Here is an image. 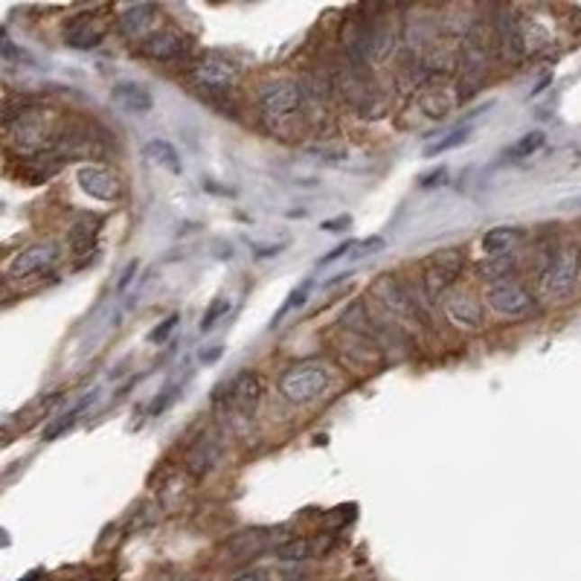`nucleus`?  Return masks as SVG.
<instances>
[{"instance_id":"cd10ccee","label":"nucleus","mask_w":581,"mask_h":581,"mask_svg":"<svg viewBox=\"0 0 581 581\" xmlns=\"http://www.w3.org/2000/svg\"><path fill=\"white\" fill-rule=\"evenodd\" d=\"M308 291H312V282H303V286H296V288H294V291L288 294L286 305H282V308H279V312H277V317H274V326H277V322H279L282 317H286V314L291 312V308H296V305H300V303H305Z\"/></svg>"},{"instance_id":"2f4dec72","label":"nucleus","mask_w":581,"mask_h":581,"mask_svg":"<svg viewBox=\"0 0 581 581\" xmlns=\"http://www.w3.org/2000/svg\"><path fill=\"white\" fill-rule=\"evenodd\" d=\"M445 180H448V169H442V166H439V169H433V172L419 177V186L422 189H436L439 184H445Z\"/></svg>"},{"instance_id":"4c0bfd02","label":"nucleus","mask_w":581,"mask_h":581,"mask_svg":"<svg viewBox=\"0 0 581 581\" xmlns=\"http://www.w3.org/2000/svg\"><path fill=\"white\" fill-rule=\"evenodd\" d=\"M38 578H41V573H32V576H27L23 581H38Z\"/></svg>"},{"instance_id":"4468645a","label":"nucleus","mask_w":581,"mask_h":581,"mask_svg":"<svg viewBox=\"0 0 581 581\" xmlns=\"http://www.w3.org/2000/svg\"><path fill=\"white\" fill-rule=\"evenodd\" d=\"M102 38H105V32H102V27H96L94 18H73L64 27V44L73 50H82V53L96 50L102 44Z\"/></svg>"},{"instance_id":"ddd939ff","label":"nucleus","mask_w":581,"mask_h":581,"mask_svg":"<svg viewBox=\"0 0 581 581\" xmlns=\"http://www.w3.org/2000/svg\"><path fill=\"white\" fill-rule=\"evenodd\" d=\"M442 308H445V317L454 322V326H459V329H480L483 308L471 294H450V296H445Z\"/></svg>"},{"instance_id":"0eeeda50","label":"nucleus","mask_w":581,"mask_h":581,"mask_svg":"<svg viewBox=\"0 0 581 581\" xmlns=\"http://www.w3.org/2000/svg\"><path fill=\"white\" fill-rule=\"evenodd\" d=\"M372 294H376L378 303H384V308L393 317H407V320H416L419 322V314H416V308H413V300H410V294H407L404 279H395L390 274H384L376 282V286H372Z\"/></svg>"},{"instance_id":"6ab92c4d","label":"nucleus","mask_w":581,"mask_h":581,"mask_svg":"<svg viewBox=\"0 0 581 581\" xmlns=\"http://www.w3.org/2000/svg\"><path fill=\"white\" fill-rule=\"evenodd\" d=\"M419 108L424 111V116H431V120H445L448 111L454 108V99H450L448 90H428V94H422L419 99Z\"/></svg>"},{"instance_id":"bb28decb","label":"nucleus","mask_w":581,"mask_h":581,"mask_svg":"<svg viewBox=\"0 0 581 581\" xmlns=\"http://www.w3.org/2000/svg\"><path fill=\"white\" fill-rule=\"evenodd\" d=\"M308 552H312V547H308V540L296 538V540H288V544H282V547L277 549V558H279V561H305Z\"/></svg>"},{"instance_id":"aec40b11","label":"nucleus","mask_w":581,"mask_h":581,"mask_svg":"<svg viewBox=\"0 0 581 581\" xmlns=\"http://www.w3.org/2000/svg\"><path fill=\"white\" fill-rule=\"evenodd\" d=\"M64 166V158L56 151V149H50L44 154H38V158L27 160V169H30V177L32 180H47V177H53L59 169Z\"/></svg>"},{"instance_id":"c85d7f7f","label":"nucleus","mask_w":581,"mask_h":581,"mask_svg":"<svg viewBox=\"0 0 581 581\" xmlns=\"http://www.w3.org/2000/svg\"><path fill=\"white\" fill-rule=\"evenodd\" d=\"M227 308H230V303L224 300V296H218V300H213V305L206 308V314H204V320H201V331L215 329V322L227 314Z\"/></svg>"},{"instance_id":"6e6552de","label":"nucleus","mask_w":581,"mask_h":581,"mask_svg":"<svg viewBox=\"0 0 581 581\" xmlns=\"http://www.w3.org/2000/svg\"><path fill=\"white\" fill-rule=\"evenodd\" d=\"M76 184H79L90 198L96 201H116L120 198V177H116L105 166L87 163L76 172Z\"/></svg>"},{"instance_id":"f257e3e1","label":"nucleus","mask_w":581,"mask_h":581,"mask_svg":"<svg viewBox=\"0 0 581 581\" xmlns=\"http://www.w3.org/2000/svg\"><path fill=\"white\" fill-rule=\"evenodd\" d=\"M578 279H581V244L578 241L558 244L552 250L549 262H544V270H540V294L549 303H564L576 294Z\"/></svg>"},{"instance_id":"c9c22d12","label":"nucleus","mask_w":581,"mask_h":581,"mask_svg":"<svg viewBox=\"0 0 581 581\" xmlns=\"http://www.w3.org/2000/svg\"><path fill=\"white\" fill-rule=\"evenodd\" d=\"M222 355H224V346H206L201 352V364H215Z\"/></svg>"},{"instance_id":"5701e85b","label":"nucleus","mask_w":581,"mask_h":581,"mask_svg":"<svg viewBox=\"0 0 581 581\" xmlns=\"http://www.w3.org/2000/svg\"><path fill=\"white\" fill-rule=\"evenodd\" d=\"M544 143H547L544 132H529V134H523L518 143L509 149V154H512V158H532L535 151L544 149Z\"/></svg>"},{"instance_id":"9b49d317","label":"nucleus","mask_w":581,"mask_h":581,"mask_svg":"<svg viewBox=\"0 0 581 581\" xmlns=\"http://www.w3.org/2000/svg\"><path fill=\"white\" fill-rule=\"evenodd\" d=\"M497 47L503 59L518 61L526 56V41H523V21L518 12H500L497 18Z\"/></svg>"},{"instance_id":"39448f33","label":"nucleus","mask_w":581,"mask_h":581,"mask_svg":"<svg viewBox=\"0 0 581 581\" xmlns=\"http://www.w3.org/2000/svg\"><path fill=\"white\" fill-rule=\"evenodd\" d=\"M462 268H465V253L457 250V248L439 250V253L431 256L428 262H424L419 282H422L424 294L431 296V303H436L439 296L454 286V282L459 279V274H462Z\"/></svg>"},{"instance_id":"c756f323","label":"nucleus","mask_w":581,"mask_h":581,"mask_svg":"<svg viewBox=\"0 0 581 581\" xmlns=\"http://www.w3.org/2000/svg\"><path fill=\"white\" fill-rule=\"evenodd\" d=\"M177 320H180L177 314H169V317H166V320L160 322V326H158V329H154V331L149 334V340H151V343H163V340H166V338H169V334L175 331Z\"/></svg>"},{"instance_id":"f704fd0d","label":"nucleus","mask_w":581,"mask_h":581,"mask_svg":"<svg viewBox=\"0 0 581 581\" xmlns=\"http://www.w3.org/2000/svg\"><path fill=\"white\" fill-rule=\"evenodd\" d=\"M137 268H140V262H128V265H125L120 282H116V291H125L128 286H132V279H134V274H137Z\"/></svg>"},{"instance_id":"412c9836","label":"nucleus","mask_w":581,"mask_h":581,"mask_svg":"<svg viewBox=\"0 0 581 581\" xmlns=\"http://www.w3.org/2000/svg\"><path fill=\"white\" fill-rule=\"evenodd\" d=\"M146 154H149L154 163L166 166V169L175 172V175L184 169V166H180L177 151H175V146L169 143V140H149V143H146Z\"/></svg>"},{"instance_id":"e433bc0d","label":"nucleus","mask_w":581,"mask_h":581,"mask_svg":"<svg viewBox=\"0 0 581 581\" xmlns=\"http://www.w3.org/2000/svg\"><path fill=\"white\" fill-rule=\"evenodd\" d=\"M232 581H268V576H265L262 570H244V573H239Z\"/></svg>"},{"instance_id":"1a4fd4ad","label":"nucleus","mask_w":581,"mask_h":581,"mask_svg":"<svg viewBox=\"0 0 581 581\" xmlns=\"http://www.w3.org/2000/svg\"><path fill=\"white\" fill-rule=\"evenodd\" d=\"M56 262V244L41 241V244H32V248L21 250L15 259L9 262L6 268V277L9 279H27L32 274H41L47 265Z\"/></svg>"},{"instance_id":"7c9ffc66","label":"nucleus","mask_w":581,"mask_h":581,"mask_svg":"<svg viewBox=\"0 0 581 581\" xmlns=\"http://www.w3.org/2000/svg\"><path fill=\"white\" fill-rule=\"evenodd\" d=\"M0 53H4V59H6V61H30V56L23 53L21 47L12 44V38H9V32H6V30H4V44H0Z\"/></svg>"},{"instance_id":"72a5a7b5","label":"nucleus","mask_w":581,"mask_h":581,"mask_svg":"<svg viewBox=\"0 0 581 581\" xmlns=\"http://www.w3.org/2000/svg\"><path fill=\"white\" fill-rule=\"evenodd\" d=\"M349 250H352V241H343V244H338V248H334V250H329L326 256H322L320 265H331V262H338L340 256H343V253H349Z\"/></svg>"},{"instance_id":"4be33fe9","label":"nucleus","mask_w":581,"mask_h":581,"mask_svg":"<svg viewBox=\"0 0 581 581\" xmlns=\"http://www.w3.org/2000/svg\"><path fill=\"white\" fill-rule=\"evenodd\" d=\"M514 268V256H488V259L480 265V277L492 286V282L509 279Z\"/></svg>"},{"instance_id":"473e14b6","label":"nucleus","mask_w":581,"mask_h":581,"mask_svg":"<svg viewBox=\"0 0 581 581\" xmlns=\"http://www.w3.org/2000/svg\"><path fill=\"white\" fill-rule=\"evenodd\" d=\"M312 154H317V158L329 160V163H340V160H346V151H343V149H312Z\"/></svg>"},{"instance_id":"a211bd4d","label":"nucleus","mask_w":581,"mask_h":581,"mask_svg":"<svg viewBox=\"0 0 581 581\" xmlns=\"http://www.w3.org/2000/svg\"><path fill=\"white\" fill-rule=\"evenodd\" d=\"M518 239H521V230L518 227H495V230H488L486 236H483V250L488 256L506 253Z\"/></svg>"},{"instance_id":"393cba45","label":"nucleus","mask_w":581,"mask_h":581,"mask_svg":"<svg viewBox=\"0 0 581 581\" xmlns=\"http://www.w3.org/2000/svg\"><path fill=\"white\" fill-rule=\"evenodd\" d=\"M94 398H96L94 393H87V395L82 398V402H79V404H76V407H73L70 413H64V416H61V419H59V422L53 424V428H50V431L44 433V439H47V442H50V439H56V436H61L64 431H68V428H70V424L76 422V416H79V413H82V410H85V407H87L90 402H94Z\"/></svg>"},{"instance_id":"58836bf2","label":"nucleus","mask_w":581,"mask_h":581,"mask_svg":"<svg viewBox=\"0 0 581 581\" xmlns=\"http://www.w3.org/2000/svg\"><path fill=\"white\" fill-rule=\"evenodd\" d=\"M85 581H96V578H85Z\"/></svg>"},{"instance_id":"a878e982","label":"nucleus","mask_w":581,"mask_h":581,"mask_svg":"<svg viewBox=\"0 0 581 581\" xmlns=\"http://www.w3.org/2000/svg\"><path fill=\"white\" fill-rule=\"evenodd\" d=\"M468 137H471V128H459V132H450L445 140H439V143L428 146V149H424V154H428V158H436V154H442V151L459 149L462 143H468Z\"/></svg>"},{"instance_id":"7ed1b4c3","label":"nucleus","mask_w":581,"mask_h":581,"mask_svg":"<svg viewBox=\"0 0 581 581\" xmlns=\"http://www.w3.org/2000/svg\"><path fill=\"white\" fill-rule=\"evenodd\" d=\"M262 116L268 123H279L286 125L291 120L300 116V111L305 108V87H300L296 82H270L259 90V99H256Z\"/></svg>"},{"instance_id":"dca6fc26","label":"nucleus","mask_w":581,"mask_h":581,"mask_svg":"<svg viewBox=\"0 0 581 581\" xmlns=\"http://www.w3.org/2000/svg\"><path fill=\"white\" fill-rule=\"evenodd\" d=\"M111 96H113L116 105H123V108L134 111V113H146V111H151V105H154V99H151L149 90H146L143 85H134V82H120V85H113Z\"/></svg>"},{"instance_id":"9d476101","label":"nucleus","mask_w":581,"mask_h":581,"mask_svg":"<svg viewBox=\"0 0 581 581\" xmlns=\"http://www.w3.org/2000/svg\"><path fill=\"white\" fill-rule=\"evenodd\" d=\"M186 38L177 35L175 30H154L149 38L140 41V56L151 61H177L186 53Z\"/></svg>"},{"instance_id":"b1692460","label":"nucleus","mask_w":581,"mask_h":581,"mask_svg":"<svg viewBox=\"0 0 581 581\" xmlns=\"http://www.w3.org/2000/svg\"><path fill=\"white\" fill-rule=\"evenodd\" d=\"M96 224H99V222H94V218H79V222L73 224L70 239H73L76 248L85 250L87 244H94V239H96Z\"/></svg>"},{"instance_id":"2eb2a0df","label":"nucleus","mask_w":581,"mask_h":581,"mask_svg":"<svg viewBox=\"0 0 581 581\" xmlns=\"http://www.w3.org/2000/svg\"><path fill=\"white\" fill-rule=\"evenodd\" d=\"M259 395H262V378L256 376V372L244 369V372H239L236 378H232L227 402H230V407H236V410H250L256 402H259Z\"/></svg>"},{"instance_id":"f03ea898","label":"nucleus","mask_w":581,"mask_h":581,"mask_svg":"<svg viewBox=\"0 0 581 581\" xmlns=\"http://www.w3.org/2000/svg\"><path fill=\"white\" fill-rule=\"evenodd\" d=\"M329 384H331V369L326 360H303V364H294L282 372L279 393L291 404H305L326 393Z\"/></svg>"},{"instance_id":"423d86ee","label":"nucleus","mask_w":581,"mask_h":581,"mask_svg":"<svg viewBox=\"0 0 581 581\" xmlns=\"http://www.w3.org/2000/svg\"><path fill=\"white\" fill-rule=\"evenodd\" d=\"M486 303L503 317H526V314L535 312V296L529 294L514 277L492 282L486 291Z\"/></svg>"},{"instance_id":"20e7f679","label":"nucleus","mask_w":581,"mask_h":581,"mask_svg":"<svg viewBox=\"0 0 581 581\" xmlns=\"http://www.w3.org/2000/svg\"><path fill=\"white\" fill-rule=\"evenodd\" d=\"M189 76L201 90H206V94H224V90L239 79V64L227 53L210 50V53H201L192 59Z\"/></svg>"},{"instance_id":"f3484780","label":"nucleus","mask_w":581,"mask_h":581,"mask_svg":"<svg viewBox=\"0 0 581 581\" xmlns=\"http://www.w3.org/2000/svg\"><path fill=\"white\" fill-rule=\"evenodd\" d=\"M218 442L215 439H201V442H195V448L189 450V457H186V468H189V474H195V477H204L206 471L213 468L215 465V459H218Z\"/></svg>"},{"instance_id":"f8f14e48","label":"nucleus","mask_w":581,"mask_h":581,"mask_svg":"<svg viewBox=\"0 0 581 581\" xmlns=\"http://www.w3.org/2000/svg\"><path fill=\"white\" fill-rule=\"evenodd\" d=\"M158 15L160 9L154 4H137V6H128L120 12V21H116V27L125 38H149L151 35V27L158 23Z\"/></svg>"}]
</instances>
